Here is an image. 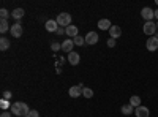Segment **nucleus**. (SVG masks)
<instances>
[{
    "label": "nucleus",
    "mask_w": 158,
    "mask_h": 117,
    "mask_svg": "<svg viewBox=\"0 0 158 117\" xmlns=\"http://www.w3.org/2000/svg\"><path fill=\"white\" fill-rule=\"evenodd\" d=\"M10 111H11V114H13V115H16V117H25V115H27V114L30 112L29 106L25 105V103H22V101H16V103H13L11 108H10Z\"/></svg>",
    "instance_id": "f257e3e1"
},
{
    "label": "nucleus",
    "mask_w": 158,
    "mask_h": 117,
    "mask_svg": "<svg viewBox=\"0 0 158 117\" xmlns=\"http://www.w3.org/2000/svg\"><path fill=\"white\" fill-rule=\"evenodd\" d=\"M156 24L153 22V21H149V22H146L142 25V32L146 33L147 36H153V35H156Z\"/></svg>",
    "instance_id": "7ed1b4c3"
},
{
    "label": "nucleus",
    "mask_w": 158,
    "mask_h": 117,
    "mask_svg": "<svg viewBox=\"0 0 158 117\" xmlns=\"http://www.w3.org/2000/svg\"><path fill=\"white\" fill-rule=\"evenodd\" d=\"M156 29H158V22H156Z\"/></svg>",
    "instance_id": "473e14b6"
},
{
    "label": "nucleus",
    "mask_w": 158,
    "mask_h": 117,
    "mask_svg": "<svg viewBox=\"0 0 158 117\" xmlns=\"http://www.w3.org/2000/svg\"><path fill=\"white\" fill-rule=\"evenodd\" d=\"M111 27H112V24H111L109 19H100V21H98V29H100V30H108V32H109Z\"/></svg>",
    "instance_id": "ddd939ff"
},
{
    "label": "nucleus",
    "mask_w": 158,
    "mask_h": 117,
    "mask_svg": "<svg viewBox=\"0 0 158 117\" xmlns=\"http://www.w3.org/2000/svg\"><path fill=\"white\" fill-rule=\"evenodd\" d=\"M73 41H74V46H84L85 44V38L77 35L76 38H73Z\"/></svg>",
    "instance_id": "412c9836"
},
{
    "label": "nucleus",
    "mask_w": 158,
    "mask_h": 117,
    "mask_svg": "<svg viewBox=\"0 0 158 117\" xmlns=\"http://www.w3.org/2000/svg\"><path fill=\"white\" fill-rule=\"evenodd\" d=\"M155 2H156V5H158V0H155Z\"/></svg>",
    "instance_id": "2f4dec72"
},
{
    "label": "nucleus",
    "mask_w": 158,
    "mask_h": 117,
    "mask_svg": "<svg viewBox=\"0 0 158 117\" xmlns=\"http://www.w3.org/2000/svg\"><path fill=\"white\" fill-rule=\"evenodd\" d=\"M6 49H10V40L2 36L0 38V51H6Z\"/></svg>",
    "instance_id": "6ab92c4d"
},
{
    "label": "nucleus",
    "mask_w": 158,
    "mask_h": 117,
    "mask_svg": "<svg viewBox=\"0 0 158 117\" xmlns=\"http://www.w3.org/2000/svg\"><path fill=\"white\" fill-rule=\"evenodd\" d=\"M68 95H70L71 98H77V97H81V95H82V87H79V86H73V87H70Z\"/></svg>",
    "instance_id": "1a4fd4ad"
},
{
    "label": "nucleus",
    "mask_w": 158,
    "mask_h": 117,
    "mask_svg": "<svg viewBox=\"0 0 158 117\" xmlns=\"http://www.w3.org/2000/svg\"><path fill=\"white\" fill-rule=\"evenodd\" d=\"M25 117H40V112L36 111V109H32L27 115H25Z\"/></svg>",
    "instance_id": "393cba45"
},
{
    "label": "nucleus",
    "mask_w": 158,
    "mask_h": 117,
    "mask_svg": "<svg viewBox=\"0 0 158 117\" xmlns=\"http://www.w3.org/2000/svg\"><path fill=\"white\" fill-rule=\"evenodd\" d=\"M146 48H147V51H150V52H155V51L158 49V35H153V36L149 38L147 43H146Z\"/></svg>",
    "instance_id": "39448f33"
},
{
    "label": "nucleus",
    "mask_w": 158,
    "mask_h": 117,
    "mask_svg": "<svg viewBox=\"0 0 158 117\" xmlns=\"http://www.w3.org/2000/svg\"><path fill=\"white\" fill-rule=\"evenodd\" d=\"M135 115L136 117H149L150 115V111H149V108L147 106H139V108H136L135 109Z\"/></svg>",
    "instance_id": "6e6552de"
},
{
    "label": "nucleus",
    "mask_w": 158,
    "mask_h": 117,
    "mask_svg": "<svg viewBox=\"0 0 158 117\" xmlns=\"http://www.w3.org/2000/svg\"><path fill=\"white\" fill-rule=\"evenodd\" d=\"M130 105L133 106L135 109H136V108H139V106H141V98H139L138 95H133V97H130Z\"/></svg>",
    "instance_id": "a211bd4d"
},
{
    "label": "nucleus",
    "mask_w": 158,
    "mask_h": 117,
    "mask_svg": "<svg viewBox=\"0 0 158 117\" xmlns=\"http://www.w3.org/2000/svg\"><path fill=\"white\" fill-rule=\"evenodd\" d=\"M68 62L73 65V67H76V65H79V62H81V56H79L77 52H74V51H73V52H70V54H68Z\"/></svg>",
    "instance_id": "9b49d317"
},
{
    "label": "nucleus",
    "mask_w": 158,
    "mask_h": 117,
    "mask_svg": "<svg viewBox=\"0 0 158 117\" xmlns=\"http://www.w3.org/2000/svg\"><path fill=\"white\" fill-rule=\"evenodd\" d=\"M56 33H57V35H63V33H67V29H63V27H59Z\"/></svg>",
    "instance_id": "cd10ccee"
},
{
    "label": "nucleus",
    "mask_w": 158,
    "mask_h": 117,
    "mask_svg": "<svg viewBox=\"0 0 158 117\" xmlns=\"http://www.w3.org/2000/svg\"><path fill=\"white\" fill-rule=\"evenodd\" d=\"M108 46H109V48H114V46H115V40H114V38H111V36H109V40H108Z\"/></svg>",
    "instance_id": "bb28decb"
},
{
    "label": "nucleus",
    "mask_w": 158,
    "mask_h": 117,
    "mask_svg": "<svg viewBox=\"0 0 158 117\" xmlns=\"http://www.w3.org/2000/svg\"><path fill=\"white\" fill-rule=\"evenodd\" d=\"M84 38H85V44H97L98 40H100V36H98L97 32H89Z\"/></svg>",
    "instance_id": "0eeeda50"
},
{
    "label": "nucleus",
    "mask_w": 158,
    "mask_h": 117,
    "mask_svg": "<svg viewBox=\"0 0 158 117\" xmlns=\"http://www.w3.org/2000/svg\"><path fill=\"white\" fill-rule=\"evenodd\" d=\"M155 19L158 21V10H155Z\"/></svg>",
    "instance_id": "7c9ffc66"
},
{
    "label": "nucleus",
    "mask_w": 158,
    "mask_h": 117,
    "mask_svg": "<svg viewBox=\"0 0 158 117\" xmlns=\"http://www.w3.org/2000/svg\"><path fill=\"white\" fill-rule=\"evenodd\" d=\"M46 30L48 32H57V29H59V24H57V21L56 19H49L48 22H46Z\"/></svg>",
    "instance_id": "f8f14e48"
},
{
    "label": "nucleus",
    "mask_w": 158,
    "mask_h": 117,
    "mask_svg": "<svg viewBox=\"0 0 158 117\" xmlns=\"http://www.w3.org/2000/svg\"><path fill=\"white\" fill-rule=\"evenodd\" d=\"M77 33H79V29L76 27V25H68V27H67V35L71 38V40L77 36Z\"/></svg>",
    "instance_id": "2eb2a0df"
},
{
    "label": "nucleus",
    "mask_w": 158,
    "mask_h": 117,
    "mask_svg": "<svg viewBox=\"0 0 158 117\" xmlns=\"http://www.w3.org/2000/svg\"><path fill=\"white\" fill-rule=\"evenodd\" d=\"M22 32H24V27L19 24V22H16V24H13L11 25V29H10V33H11V36H15V38H19V36H22Z\"/></svg>",
    "instance_id": "423d86ee"
},
{
    "label": "nucleus",
    "mask_w": 158,
    "mask_h": 117,
    "mask_svg": "<svg viewBox=\"0 0 158 117\" xmlns=\"http://www.w3.org/2000/svg\"><path fill=\"white\" fill-rule=\"evenodd\" d=\"M141 16H142V19L146 21V22H149V21H152V19L155 18V11H153L150 6H144V8L141 10Z\"/></svg>",
    "instance_id": "20e7f679"
},
{
    "label": "nucleus",
    "mask_w": 158,
    "mask_h": 117,
    "mask_svg": "<svg viewBox=\"0 0 158 117\" xmlns=\"http://www.w3.org/2000/svg\"><path fill=\"white\" fill-rule=\"evenodd\" d=\"M0 16H2V19H6V18L10 16V13H8V10L2 8V10H0Z\"/></svg>",
    "instance_id": "5701e85b"
},
{
    "label": "nucleus",
    "mask_w": 158,
    "mask_h": 117,
    "mask_svg": "<svg viewBox=\"0 0 158 117\" xmlns=\"http://www.w3.org/2000/svg\"><path fill=\"white\" fill-rule=\"evenodd\" d=\"M10 29H11V27H10V24H8L6 19H2V21H0V32L5 33V32H8Z\"/></svg>",
    "instance_id": "aec40b11"
},
{
    "label": "nucleus",
    "mask_w": 158,
    "mask_h": 117,
    "mask_svg": "<svg viewBox=\"0 0 158 117\" xmlns=\"http://www.w3.org/2000/svg\"><path fill=\"white\" fill-rule=\"evenodd\" d=\"M82 95H84L85 98H92V97H94V90L89 89V87H84V89H82Z\"/></svg>",
    "instance_id": "4be33fe9"
},
{
    "label": "nucleus",
    "mask_w": 158,
    "mask_h": 117,
    "mask_svg": "<svg viewBox=\"0 0 158 117\" xmlns=\"http://www.w3.org/2000/svg\"><path fill=\"white\" fill-rule=\"evenodd\" d=\"M25 15V11L22 10V8H16V10H13L11 11V16L15 18L16 21H19V19H22V16Z\"/></svg>",
    "instance_id": "f3484780"
},
{
    "label": "nucleus",
    "mask_w": 158,
    "mask_h": 117,
    "mask_svg": "<svg viewBox=\"0 0 158 117\" xmlns=\"http://www.w3.org/2000/svg\"><path fill=\"white\" fill-rule=\"evenodd\" d=\"M73 46H74V41L71 40V38H67L63 43H62V51H67V52H73Z\"/></svg>",
    "instance_id": "9d476101"
},
{
    "label": "nucleus",
    "mask_w": 158,
    "mask_h": 117,
    "mask_svg": "<svg viewBox=\"0 0 158 117\" xmlns=\"http://www.w3.org/2000/svg\"><path fill=\"white\" fill-rule=\"evenodd\" d=\"M8 106V103H6V100H2V108H6Z\"/></svg>",
    "instance_id": "c756f323"
},
{
    "label": "nucleus",
    "mask_w": 158,
    "mask_h": 117,
    "mask_svg": "<svg viewBox=\"0 0 158 117\" xmlns=\"http://www.w3.org/2000/svg\"><path fill=\"white\" fill-rule=\"evenodd\" d=\"M120 111H122L123 115H131V114H135V108L131 106L130 103H128V105H123V106L120 108Z\"/></svg>",
    "instance_id": "dca6fc26"
},
{
    "label": "nucleus",
    "mask_w": 158,
    "mask_h": 117,
    "mask_svg": "<svg viewBox=\"0 0 158 117\" xmlns=\"http://www.w3.org/2000/svg\"><path fill=\"white\" fill-rule=\"evenodd\" d=\"M13 114H10V111H3L2 114H0V117H11Z\"/></svg>",
    "instance_id": "c85d7f7f"
},
{
    "label": "nucleus",
    "mask_w": 158,
    "mask_h": 117,
    "mask_svg": "<svg viewBox=\"0 0 158 117\" xmlns=\"http://www.w3.org/2000/svg\"><path fill=\"white\" fill-rule=\"evenodd\" d=\"M56 21L59 24V27H63V29H67L68 25H71V16L68 15V13H60Z\"/></svg>",
    "instance_id": "f03ea898"
},
{
    "label": "nucleus",
    "mask_w": 158,
    "mask_h": 117,
    "mask_svg": "<svg viewBox=\"0 0 158 117\" xmlns=\"http://www.w3.org/2000/svg\"><path fill=\"white\" fill-rule=\"evenodd\" d=\"M51 49H52V51H60V49H62V44H60V43H56V41H54V43L51 44Z\"/></svg>",
    "instance_id": "b1692460"
},
{
    "label": "nucleus",
    "mask_w": 158,
    "mask_h": 117,
    "mask_svg": "<svg viewBox=\"0 0 158 117\" xmlns=\"http://www.w3.org/2000/svg\"><path fill=\"white\" fill-rule=\"evenodd\" d=\"M13 97V94L10 92V90H5V92H3V100H10Z\"/></svg>",
    "instance_id": "a878e982"
},
{
    "label": "nucleus",
    "mask_w": 158,
    "mask_h": 117,
    "mask_svg": "<svg viewBox=\"0 0 158 117\" xmlns=\"http://www.w3.org/2000/svg\"><path fill=\"white\" fill-rule=\"evenodd\" d=\"M109 35H111V38H114V40H115V38H118V36L122 35V29L118 27V25H112V27L109 29Z\"/></svg>",
    "instance_id": "4468645a"
}]
</instances>
